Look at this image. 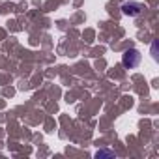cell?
Masks as SVG:
<instances>
[{
  "label": "cell",
  "instance_id": "6da1fadb",
  "mask_svg": "<svg viewBox=\"0 0 159 159\" xmlns=\"http://www.w3.org/2000/svg\"><path fill=\"white\" fill-rule=\"evenodd\" d=\"M140 52L137 51V49H129V51H125L124 52V58H122V62H124V66L125 67H137L139 64H140Z\"/></svg>",
  "mask_w": 159,
  "mask_h": 159
},
{
  "label": "cell",
  "instance_id": "3957f363",
  "mask_svg": "<svg viewBox=\"0 0 159 159\" xmlns=\"http://www.w3.org/2000/svg\"><path fill=\"white\" fill-rule=\"evenodd\" d=\"M98 157H114V152H109V150H101L96 153Z\"/></svg>",
  "mask_w": 159,
  "mask_h": 159
},
{
  "label": "cell",
  "instance_id": "7a4b0ae2",
  "mask_svg": "<svg viewBox=\"0 0 159 159\" xmlns=\"http://www.w3.org/2000/svg\"><path fill=\"white\" fill-rule=\"evenodd\" d=\"M122 10H124V13H125V15L137 17V15H140L142 6H140L139 2H127V4H124V6H122Z\"/></svg>",
  "mask_w": 159,
  "mask_h": 159
}]
</instances>
